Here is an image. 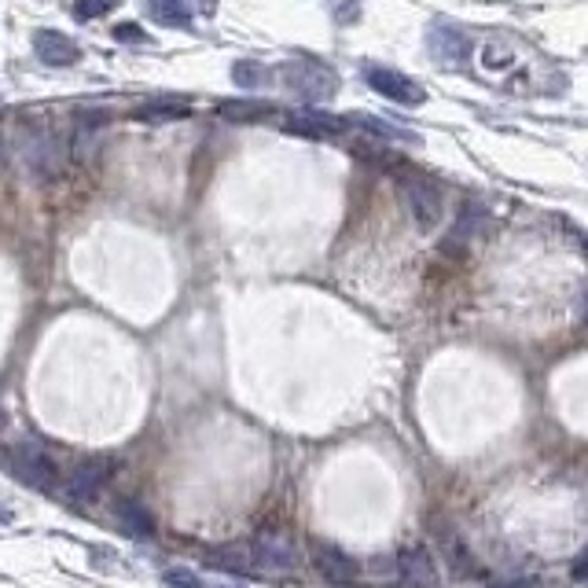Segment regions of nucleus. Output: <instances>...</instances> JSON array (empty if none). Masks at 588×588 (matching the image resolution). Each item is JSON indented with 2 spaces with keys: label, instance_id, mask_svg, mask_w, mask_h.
Instances as JSON below:
<instances>
[{
  "label": "nucleus",
  "instance_id": "1",
  "mask_svg": "<svg viewBox=\"0 0 588 588\" xmlns=\"http://www.w3.org/2000/svg\"><path fill=\"white\" fill-rule=\"evenodd\" d=\"M280 74H283V85L294 96H302L306 103H324L339 92V74L328 63H317V59H294Z\"/></svg>",
  "mask_w": 588,
  "mask_h": 588
},
{
  "label": "nucleus",
  "instance_id": "2",
  "mask_svg": "<svg viewBox=\"0 0 588 588\" xmlns=\"http://www.w3.org/2000/svg\"><path fill=\"white\" fill-rule=\"evenodd\" d=\"M8 467L19 482H26L30 489H56V464L45 449H37L30 441H19L8 449Z\"/></svg>",
  "mask_w": 588,
  "mask_h": 588
},
{
  "label": "nucleus",
  "instance_id": "3",
  "mask_svg": "<svg viewBox=\"0 0 588 588\" xmlns=\"http://www.w3.org/2000/svg\"><path fill=\"white\" fill-rule=\"evenodd\" d=\"M397 192H401V203L412 214L419 232H430V228L441 225V192L434 184L423 181V177H405L397 184Z\"/></svg>",
  "mask_w": 588,
  "mask_h": 588
},
{
  "label": "nucleus",
  "instance_id": "4",
  "mask_svg": "<svg viewBox=\"0 0 588 588\" xmlns=\"http://www.w3.org/2000/svg\"><path fill=\"white\" fill-rule=\"evenodd\" d=\"M364 81H368L379 96H386L390 103H401V107H419V103L427 100V89L394 67H368L364 70Z\"/></svg>",
  "mask_w": 588,
  "mask_h": 588
},
{
  "label": "nucleus",
  "instance_id": "5",
  "mask_svg": "<svg viewBox=\"0 0 588 588\" xmlns=\"http://www.w3.org/2000/svg\"><path fill=\"white\" fill-rule=\"evenodd\" d=\"M427 48L430 56L441 59L445 67H467L471 63V37L464 34V30H456V26L449 23H434L427 30Z\"/></svg>",
  "mask_w": 588,
  "mask_h": 588
},
{
  "label": "nucleus",
  "instance_id": "6",
  "mask_svg": "<svg viewBox=\"0 0 588 588\" xmlns=\"http://www.w3.org/2000/svg\"><path fill=\"white\" fill-rule=\"evenodd\" d=\"M114 475V460L111 456H92V460H81L74 471L67 475V497L70 500H92L100 493Z\"/></svg>",
  "mask_w": 588,
  "mask_h": 588
},
{
  "label": "nucleus",
  "instance_id": "7",
  "mask_svg": "<svg viewBox=\"0 0 588 588\" xmlns=\"http://www.w3.org/2000/svg\"><path fill=\"white\" fill-rule=\"evenodd\" d=\"M250 559L258 566H265V570H276V574H287V570H294L298 566V548H294L291 537H283V533H265V537H258L254 541V548H250Z\"/></svg>",
  "mask_w": 588,
  "mask_h": 588
},
{
  "label": "nucleus",
  "instance_id": "8",
  "mask_svg": "<svg viewBox=\"0 0 588 588\" xmlns=\"http://www.w3.org/2000/svg\"><path fill=\"white\" fill-rule=\"evenodd\" d=\"M394 563H397V577H401L408 588H430L438 581V566H434L427 548H419V544L401 548Z\"/></svg>",
  "mask_w": 588,
  "mask_h": 588
},
{
  "label": "nucleus",
  "instance_id": "9",
  "mask_svg": "<svg viewBox=\"0 0 588 588\" xmlns=\"http://www.w3.org/2000/svg\"><path fill=\"white\" fill-rule=\"evenodd\" d=\"M313 563H317V570L324 574V581H331V585H350L353 577L361 574L357 559H353V555H346L342 548H335V544H317Z\"/></svg>",
  "mask_w": 588,
  "mask_h": 588
},
{
  "label": "nucleus",
  "instance_id": "10",
  "mask_svg": "<svg viewBox=\"0 0 588 588\" xmlns=\"http://www.w3.org/2000/svg\"><path fill=\"white\" fill-rule=\"evenodd\" d=\"M34 52L45 67H70V63H78V56H81L78 45H74L67 34H59V30H37Z\"/></svg>",
  "mask_w": 588,
  "mask_h": 588
},
{
  "label": "nucleus",
  "instance_id": "11",
  "mask_svg": "<svg viewBox=\"0 0 588 588\" xmlns=\"http://www.w3.org/2000/svg\"><path fill=\"white\" fill-rule=\"evenodd\" d=\"M111 511H114L118 530H125L129 537H136V541H144V537H151V533H155V519H151V511H147L140 500L118 497Z\"/></svg>",
  "mask_w": 588,
  "mask_h": 588
},
{
  "label": "nucleus",
  "instance_id": "12",
  "mask_svg": "<svg viewBox=\"0 0 588 588\" xmlns=\"http://www.w3.org/2000/svg\"><path fill=\"white\" fill-rule=\"evenodd\" d=\"M283 129L298 136H313V140H331V136L342 133V122L328 118V114H294V118H287Z\"/></svg>",
  "mask_w": 588,
  "mask_h": 588
},
{
  "label": "nucleus",
  "instance_id": "13",
  "mask_svg": "<svg viewBox=\"0 0 588 588\" xmlns=\"http://www.w3.org/2000/svg\"><path fill=\"white\" fill-rule=\"evenodd\" d=\"M217 114L228 118V122L250 125V122H261V118L276 114V107L265 100H228V103H217Z\"/></svg>",
  "mask_w": 588,
  "mask_h": 588
},
{
  "label": "nucleus",
  "instance_id": "14",
  "mask_svg": "<svg viewBox=\"0 0 588 588\" xmlns=\"http://www.w3.org/2000/svg\"><path fill=\"white\" fill-rule=\"evenodd\" d=\"M144 8L159 26H192V8L184 0H144Z\"/></svg>",
  "mask_w": 588,
  "mask_h": 588
},
{
  "label": "nucleus",
  "instance_id": "15",
  "mask_svg": "<svg viewBox=\"0 0 588 588\" xmlns=\"http://www.w3.org/2000/svg\"><path fill=\"white\" fill-rule=\"evenodd\" d=\"M136 118H144V122H170V118H181L188 114L184 103H173V100H155V103H144V107H136Z\"/></svg>",
  "mask_w": 588,
  "mask_h": 588
},
{
  "label": "nucleus",
  "instance_id": "16",
  "mask_svg": "<svg viewBox=\"0 0 588 588\" xmlns=\"http://www.w3.org/2000/svg\"><path fill=\"white\" fill-rule=\"evenodd\" d=\"M232 81H236L239 89H261V85L269 81V74H265V67H258V63H236V67H232Z\"/></svg>",
  "mask_w": 588,
  "mask_h": 588
},
{
  "label": "nucleus",
  "instance_id": "17",
  "mask_svg": "<svg viewBox=\"0 0 588 588\" xmlns=\"http://www.w3.org/2000/svg\"><path fill=\"white\" fill-rule=\"evenodd\" d=\"M482 221H486V214H482L478 206H464V210H460V221H456V228H453V243H460V239H467V236H475Z\"/></svg>",
  "mask_w": 588,
  "mask_h": 588
},
{
  "label": "nucleus",
  "instance_id": "18",
  "mask_svg": "<svg viewBox=\"0 0 588 588\" xmlns=\"http://www.w3.org/2000/svg\"><path fill=\"white\" fill-rule=\"evenodd\" d=\"M346 122H350V125H364V129H372V133H379V136H394V140H416V136L401 133V129H394L390 122H379V118H372V114H350Z\"/></svg>",
  "mask_w": 588,
  "mask_h": 588
},
{
  "label": "nucleus",
  "instance_id": "19",
  "mask_svg": "<svg viewBox=\"0 0 588 588\" xmlns=\"http://www.w3.org/2000/svg\"><path fill=\"white\" fill-rule=\"evenodd\" d=\"M206 563L210 566H225V570H243L250 566L247 552H236V548H221V552H210L206 555Z\"/></svg>",
  "mask_w": 588,
  "mask_h": 588
},
{
  "label": "nucleus",
  "instance_id": "20",
  "mask_svg": "<svg viewBox=\"0 0 588 588\" xmlns=\"http://www.w3.org/2000/svg\"><path fill=\"white\" fill-rule=\"evenodd\" d=\"M331 4V19L339 26H350L361 19V0H328Z\"/></svg>",
  "mask_w": 588,
  "mask_h": 588
},
{
  "label": "nucleus",
  "instance_id": "21",
  "mask_svg": "<svg viewBox=\"0 0 588 588\" xmlns=\"http://www.w3.org/2000/svg\"><path fill=\"white\" fill-rule=\"evenodd\" d=\"M118 4V0H74V19H100V15H107Z\"/></svg>",
  "mask_w": 588,
  "mask_h": 588
},
{
  "label": "nucleus",
  "instance_id": "22",
  "mask_svg": "<svg viewBox=\"0 0 588 588\" xmlns=\"http://www.w3.org/2000/svg\"><path fill=\"white\" fill-rule=\"evenodd\" d=\"M445 555H449V563H453V570L460 577H467L471 570H475V559H471V552H467L460 541H449V548H445Z\"/></svg>",
  "mask_w": 588,
  "mask_h": 588
},
{
  "label": "nucleus",
  "instance_id": "23",
  "mask_svg": "<svg viewBox=\"0 0 588 588\" xmlns=\"http://www.w3.org/2000/svg\"><path fill=\"white\" fill-rule=\"evenodd\" d=\"M162 585L166 588H203L192 570H166V574H162Z\"/></svg>",
  "mask_w": 588,
  "mask_h": 588
},
{
  "label": "nucleus",
  "instance_id": "24",
  "mask_svg": "<svg viewBox=\"0 0 588 588\" xmlns=\"http://www.w3.org/2000/svg\"><path fill=\"white\" fill-rule=\"evenodd\" d=\"M144 37L147 34L136 23H118V26H114V41H122V45H140Z\"/></svg>",
  "mask_w": 588,
  "mask_h": 588
}]
</instances>
